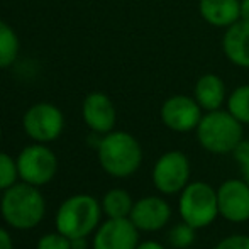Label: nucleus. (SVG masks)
<instances>
[{
	"label": "nucleus",
	"mask_w": 249,
	"mask_h": 249,
	"mask_svg": "<svg viewBox=\"0 0 249 249\" xmlns=\"http://www.w3.org/2000/svg\"><path fill=\"white\" fill-rule=\"evenodd\" d=\"M190 180V161L181 151L161 154L153 168V183L161 194L175 195L181 192Z\"/></svg>",
	"instance_id": "obj_7"
},
{
	"label": "nucleus",
	"mask_w": 249,
	"mask_h": 249,
	"mask_svg": "<svg viewBox=\"0 0 249 249\" xmlns=\"http://www.w3.org/2000/svg\"><path fill=\"white\" fill-rule=\"evenodd\" d=\"M198 142L213 154L232 153L243 141V124L229 110H210L197 125Z\"/></svg>",
	"instance_id": "obj_3"
},
{
	"label": "nucleus",
	"mask_w": 249,
	"mask_h": 249,
	"mask_svg": "<svg viewBox=\"0 0 249 249\" xmlns=\"http://www.w3.org/2000/svg\"><path fill=\"white\" fill-rule=\"evenodd\" d=\"M36 249H71V239L56 231V232L44 234Z\"/></svg>",
	"instance_id": "obj_22"
},
{
	"label": "nucleus",
	"mask_w": 249,
	"mask_h": 249,
	"mask_svg": "<svg viewBox=\"0 0 249 249\" xmlns=\"http://www.w3.org/2000/svg\"><path fill=\"white\" fill-rule=\"evenodd\" d=\"M100 213V203L92 195H73L66 198L56 212V231L70 239L87 237L99 227Z\"/></svg>",
	"instance_id": "obj_4"
},
{
	"label": "nucleus",
	"mask_w": 249,
	"mask_h": 249,
	"mask_svg": "<svg viewBox=\"0 0 249 249\" xmlns=\"http://www.w3.org/2000/svg\"><path fill=\"white\" fill-rule=\"evenodd\" d=\"M241 20L249 24V0H241Z\"/></svg>",
	"instance_id": "obj_27"
},
{
	"label": "nucleus",
	"mask_w": 249,
	"mask_h": 249,
	"mask_svg": "<svg viewBox=\"0 0 249 249\" xmlns=\"http://www.w3.org/2000/svg\"><path fill=\"white\" fill-rule=\"evenodd\" d=\"M227 110L241 122L249 124V83L241 85L227 97Z\"/></svg>",
	"instance_id": "obj_19"
},
{
	"label": "nucleus",
	"mask_w": 249,
	"mask_h": 249,
	"mask_svg": "<svg viewBox=\"0 0 249 249\" xmlns=\"http://www.w3.org/2000/svg\"><path fill=\"white\" fill-rule=\"evenodd\" d=\"M226 58L239 68H249V24L237 20L226 29L222 39Z\"/></svg>",
	"instance_id": "obj_14"
},
{
	"label": "nucleus",
	"mask_w": 249,
	"mask_h": 249,
	"mask_svg": "<svg viewBox=\"0 0 249 249\" xmlns=\"http://www.w3.org/2000/svg\"><path fill=\"white\" fill-rule=\"evenodd\" d=\"M178 207L183 222H187L194 229H203L210 226L219 215L217 190H213L205 181L188 183L181 190Z\"/></svg>",
	"instance_id": "obj_5"
},
{
	"label": "nucleus",
	"mask_w": 249,
	"mask_h": 249,
	"mask_svg": "<svg viewBox=\"0 0 249 249\" xmlns=\"http://www.w3.org/2000/svg\"><path fill=\"white\" fill-rule=\"evenodd\" d=\"M0 138H2V129H0Z\"/></svg>",
	"instance_id": "obj_29"
},
{
	"label": "nucleus",
	"mask_w": 249,
	"mask_h": 249,
	"mask_svg": "<svg viewBox=\"0 0 249 249\" xmlns=\"http://www.w3.org/2000/svg\"><path fill=\"white\" fill-rule=\"evenodd\" d=\"M99 161L105 173L115 178H127L138 171L142 161V149L138 139L124 131H110L102 138Z\"/></svg>",
	"instance_id": "obj_2"
},
{
	"label": "nucleus",
	"mask_w": 249,
	"mask_h": 249,
	"mask_svg": "<svg viewBox=\"0 0 249 249\" xmlns=\"http://www.w3.org/2000/svg\"><path fill=\"white\" fill-rule=\"evenodd\" d=\"M0 212L10 227L29 231L43 220L46 212V202L37 187L22 181L3 190L2 200H0Z\"/></svg>",
	"instance_id": "obj_1"
},
{
	"label": "nucleus",
	"mask_w": 249,
	"mask_h": 249,
	"mask_svg": "<svg viewBox=\"0 0 249 249\" xmlns=\"http://www.w3.org/2000/svg\"><path fill=\"white\" fill-rule=\"evenodd\" d=\"M89 243H87V237H76L71 239V249H87Z\"/></svg>",
	"instance_id": "obj_28"
},
{
	"label": "nucleus",
	"mask_w": 249,
	"mask_h": 249,
	"mask_svg": "<svg viewBox=\"0 0 249 249\" xmlns=\"http://www.w3.org/2000/svg\"><path fill=\"white\" fill-rule=\"evenodd\" d=\"M171 217V207L160 197H144L134 203L129 219L139 231L154 232L163 229Z\"/></svg>",
	"instance_id": "obj_13"
},
{
	"label": "nucleus",
	"mask_w": 249,
	"mask_h": 249,
	"mask_svg": "<svg viewBox=\"0 0 249 249\" xmlns=\"http://www.w3.org/2000/svg\"><path fill=\"white\" fill-rule=\"evenodd\" d=\"M19 37L7 22L0 20V68H7L19 54Z\"/></svg>",
	"instance_id": "obj_18"
},
{
	"label": "nucleus",
	"mask_w": 249,
	"mask_h": 249,
	"mask_svg": "<svg viewBox=\"0 0 249 249\" xmlns=\"http://www.w3.org/2000/svg\"><path fill=\"white\" fill-rule=\"evenodd\" d=\"M139 244V229L129 217L108 219L97 229L93 249H136Z\"/></svg>",
	"instance_id": "obj_10"
},
{
	"label": "nucleus",
	"mask_w": 249,
	"mask_h": 249,
	"mask_svg": "<svg viewBox=\"0 0 249 249\" xmlns=\"http://www.w3.org/2000/svg\"><path fill=\"white\" fill-rule=\"evenodd\" d=\"M215 249H249V236L234 234V236H229L220 241Z\"/></svg>",
	"instance_id": "obj_24"
},
{
	"label": "nucleus",
	"mask_w": 249,
	"mask_h": 249,
	"mask_svg": "<svg viewBox=\"0 0 249 249\" xmlns=\"http://www.w3.org/2000/svg\"><path fill=\"white\" fill-rule=\"evenodd\" d=\"M194 99L198 102L202 110H219L226 100L224 80L215 73H205L197 80L194 89Z\"/></svg>",
	"instance_id": "obj_16"
},
{
	"label": "nucleus",
	"mask_w": 249,
	"mask_h": 249,
	"mask_svg": "<svg viewBox=\"0 0 249 249\" xmlns=\"http://www.w3.org/2000/svg\"><path fill=\"white\" fill-rule=\"evenodd\" d=\"M161 121L170 131L190 132L197 129L202 119V107L188 95H171L161 105Z\"/></svg>",
	"instance_id": "obj_9"
},
{
	"label": "nucleus",
	"mask_w": 249,
	"mask_h": 249,
	"mask_svg": "<svg viewBox=\"0 0 249 249\" xmlns=\"http://www.w3.org/2000/svg\"><path fill=\"white\" fill-rule=\"evenodd\" d=\"M234 158L239 163L241 166V175H243V180L249 185V141H241L237 144V148L232 151Z\"/></svg>",
	"instance_id": "obj_23"
},
{
	"label": "nucleus",
	"mask_w": 249,
	"mask_h": 249,
	"mask_svg": "<svg viewBox=\"0 0 249 249\" xmlns=\"http://www.w3.org/2000/svg\"><path fill=\"white\" fill-rule=\"evenodd\" d=\"M83 121L92 129L95 134H107L114 131L115 121H117V112L105 93L92 92L85 97L82 107Z\"/></svg>",
	"instance_id": "obj_12"
},
{
	"label": "nucleus",
	"mask_w": 249,
	"mask_h": 249,
	"mask_svg": "<svg viewBox=\"0 0 249 249\" xmlns=\"http://www.w3.org/2000/svg\"><path fill=\"white\" fill-rule=\"evenodd\" d=\"M134 207L131 195L122 188H114L107 192L102 200V210L107 213L108 219H124L131 215V210Z\"/></svg>",
	"instance_id": "obj_17"
},
{
	"label": "nucleus",
	"mask_w": 249,
	"mask_h": 249,
	"mask_svg": "<svg viewBox=\"0 0 249 249\" xmlns=\"http://www.w3.org/2000/svg\"><path fill=\"white\" fill-rule=\"evenodd\" d=\"M195 231L192 226H188L187 222H181L173 226V229L170 231V243L175 249H188L195 241Z\"/></svg>",
	"instance_id": "obj_20"
},
{
	"label": "nucleus",
	"mask_w": 249,
	"mask_h": 249,
	"mask_svg": "<svg viewBox=\"0 0 249 249\" xmlns=\"http://www.w3.org/2000/svg\"><path fill=\"white\" fill-rule=\"evenodd\" d=\"M24 131L36 142H50L59 138L65 127L61 110L53 104H36L24 114Z\"/></svg>",
	"instance_id": "obj_8"
},
{
	"label": "nucleus",
	"mask_w": 249,
	"mask_h": 249,
	"mask_svg": "<svg viewBox=\"0 0 249 249\" xmlns=\"http://www.w3.org/2000/svg\"><path fill=\"white\" fill-rule=\"evenodd\" d=\"M17 177V161H14L7 153H0V190H7L16 185Z\"/></svg>",
	"instance_id": "obj_21"
},
{
	"label": "nucleus",
	"mask_w": 249,
	"mask_h": 249,
	"mask_svg": "<svg viewBox=\"0 0 249 249\" xmlns=\"http://www.w3.org/2000/svg\"><path fill=\"white\" fill-rule=\"evenodd\" d=\"M12 239H10L9 232L0 227V249H12Z\"/></svg>",
	"instance_id": "obj_25"
},
{
	"label": "nucleus",
	"mask_w": 249,
	"mask_h": 249,
	"mask_svg": "<svg viewBox=\"0 0 249 249\" xmlns=\"http://www.w3.org/2000/svg\"><path fill=\"white\" fill-rule=\"evenodd\" d=\"M17 170L22 181L34 187H43L54 178L58 161L50 148L43 144H31L17 156Z\"/></svg>",
	"instance_id": "obj_6"
},
{
	"label": "nucleus",
	"mask_w": 249,
	"mask_h": 249,
	"mask_svg": "<svg viewBox=\"0 0 249 249\" xmlns=\"http://www.w3.org/2000/svg\"><path fill=\"white\" fill-rule=\"evenodd\" d=\"M219 215L229 222L249 220V185L244 180H227L217 190Z\"/></svg>",
	"instance_id": "obj_11"
},
{
	"label": "nucleus",
	"mask_w": 249,
	"mask_h": 249,
	"mask_svg": "<svg viewBox=\"0 0 249 249\" xmlns=\"http://www.w3.org/2000/svg\"><path fill=\"white\" fill-rule=\"evenodd\" d=\"M198 12L213 27H229L241 20V0H200Z\"/></svg>",
	"instance_id": "obj_15"
},
{
	"label": "nucleus",
	"mask_w": 249,
	"mask_h": 249,
	"mask_svg": "<svg viewBox=\"0 0 249 249\" xmlns=\"http://www.w3.org/2000/svg\"><path fill=\"white\" fill-rule=\"evenodd\" d=\"M136 249H164V246L156 241H144V243H139Z\"/></svg>",
	"instance_id": "obj_26"
}]
</instances>
